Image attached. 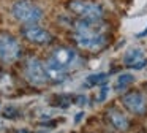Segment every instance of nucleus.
<instances>
[{
    "label": "nucleus",
    "instance_id": "nucleus-2",
    "mask_svg": "<svg viewBox=\"0 0 147 133\" xmlns=\"http://www.w3.org/2000/svg\"><path fill=\"white\" fill-rule=\"evenodd\" d=\"M67 8L79 19H103L105 16V10L90 0H70Z\"/></svg>",
    "mask_w": 147,
    "mask_h": 133
},
{
    "label": "nucleus",
    "instance_id": "nucleus-15",
    "mask_svg": "<svg viewBox=\"0 0 147 133\" xmlns=\"http://www.w3.org/2000/svg\"><path fill=\"white\" fill-rule=\"evenodd\" d=\"M86 100H87L86 97H78V101H76V103H78V105H86Z\"/></svg>",
    "mask_w": 147,
    "mask_h": 133
},
{
    "label": "nucleus",
    "instance_id": "nucleus-6",
    "mask_svg": "<svg viewBox=\"0 0 147 133\" xmlns=\"http://www.w3.org/2000/svg\"><path fill=\"white\" fill-rule=\"evenodd\" d=\"M122 103H123V106L127 108L128 111H131L133 114H138V116H142V114H146V111H147L146 97L138 90L125 94L123 97H122Z\"/></svg>",
    "mask_w": 147,
    "mask_h": 133
},
{
    "label": "nucleus",
    "instance_id": "nucleus-14",
    "mask_svg": "<svg viewBox=\"0 0 147 133\" xmlns=\"http://www.w3.org/2000/svg\"><path fill=\"white\" fill-rule=\"evenodd\" d=\"M108 90H109L108 86H103V87H101V94H100V97H98L100 101H103V100L106 98V95H108Z\"/></svg>",
    "mask_w": 147,
    "mask_h": 133
},
{
    "label": "nucleus",
    "instance_id": "nucleus-5",
    "mask_svg": "<svg viewBox=\"0 0 147 133\" xmlns=\"http://www.w3.org/2000/svg\"><path fill=\"white\" fill-rule=\"evenodd\" d=\"M26 78L33 86H45L49 81L45 65L35 57H30L26 62Z\"/></svg>",
    "mask_w": 147,
    "mask_h": 133
},
{
    "label": "nucleus",
    "instance_id": "nucleus-11",
    "mask_svg": "<svg viewBox=\"0 0 147 133\" xmlns=\"http://www.w3.org/2000/svg\"><path fill=\"white\" fill-rule=\"evenodd\" d=\"M123 63L128 68H134V70H141L147 65V57L144 56V52L141 49H130L127 51L123 57Z\"/></svg>",
    "mask_w": 147,
    "mask_h": 133
},
{
    "label": "nucleus",
    "instance_id": "nucleus-16",
    "mask_svg": "<svg viewBox=\"0 0 147 133\" xmlns=\"http://www.w3.org/2000/svg\"><path fill=\"white\" fill-rule=\"evenodd\" d=\"M146 35H147V29L144 32H141V33H138V37H146Z\"/></svg>",
    "mask_w": 147,
    "mask_h": 133
},
{
    "label": "nucleus",
    "instance_id": "nucleus-9",
    "mask_svg": "<svg viewBox=\"0 0 147 133\" xmlns=\"http://www.w3.org/2000/svg\"><path fill=\"white\" fill-rule=\"evenodd\" d=\"M22 35L35 44H49L52 41V35L48 30H45L41 27H36V25H27L22 30Z\"/></svg>",
    "mask_w": 147,
    "mask_h": 133
},
{
    "label": "nucleus",
    "instance_id": "nucleus-8",
    "mask_svg": "<svg viewBox=\"0 0 147 133\" xmlns=\"http://www.w3.org/2000/svg\"><path fill=\"white\" fill-rule=\"evenodd\" d=\"M74 41L78 43L79 48L84 49H90V51H98L106 44L108 38L106 33L103 35H81V33H74Z\"/></svg>",
    "mask_w": 147,
    "mask_h": 133
},
{
    "label": "nucleus",
    "instance_id": "nucleus-7",
    "mask_svg": "<svg viewBox=\"0 0 147 133\" xmlns=\"http://www.w3.org/2000/svg\"><path fill=\"white\" fill-rule=\"evenodd\" d=\"M76 33L81 35H103L106 33V24L101 19H79L74 24Z\"/></svg>",
    "mask_w": 147,
    "mask_h": 133
},
{
    "label": "nucleus",
    "instance_id": "nucleus-4",
    "mask_svg": "<svg viewBox=\"0 0 147 133\" xmlns=\"http://www.w3.org/2000/svg\"><path fill=\"white\" fill-rule=\"evenodd\" d=\"M48 62L52 63V65H55L57 68L67 71V70L76 66V63L79 62V57H78V54L74 49L67 48V46H60V48L52 51V54H51Z\"/></svg>",
    "mask_w": 147,
    "mask_h": 133
},
{
    "label": "nucleus",
    "instance_id": "nucleus-1",
    "mask_svg": "<svg viewBox=\"0 0 147 133\" xmlns=\"http://www.w3.org/2000/svg\"><path fill=\"white\" fill-rule=\"evenodd\" d=\"M13 16L26 25H35L43 19V10L32 0H18L11 8Z\"/></svg>",
    "mask_w": 147,
    "mask_h": 133
},
{
    "label": "nucleus",
    "instance_id": "nucleus-12",
    "mask_svg": "<svg viewBox=\"0 0 147 133\" xmlns=\"http://www.w3.org/2000/svg\"><path fill=\"white\" fill-rule=\"evenodd\" d=\"M106 81H108L106 73H95V75L87 76V84L89 86H100V84H105Z\"/></svg>",
    "mask_w": 147,
    "mask_h": 133
},
{
    "label": "nucleus",
    "instance_id": "nucleus-13",
    "mask_svg": "<svg viewBox=\"0 0 147 133\" xmlns=\"http://www.w3.org/2000/svg\"><path fill=\"white\" fill-rule=\"evenodd\" d=\"M134 81V76H131V75H120L117 78V82H115V89L117 90H122V89H125L127 86H130L131 82Z\"/></svg>",
    "mask_w": 147,
    "mask_h": 133
},
{
    "label": "nucleus",
    "instance_id": "nucleus-10",
    "mask_svg": "<svg viewBox=\"0 0 147 133\" xmlns=\"http://www.w3.org/2000/svg\"><path fill=\"white\" fill-rule=\"evenodd\" d=\"M106 119H108V122L111 124L115 130H119V132H127L128 127H130L128 117L125 116L120 109H117V108H109V109L106 111Z\"/></svg>",
    "mask_w": 147,
    "mask_h": 133
},
{
    "label": "nucleus",
    "instance_id": "nucleus-3",
    "mask_svg": "<svg viewBox=\"0 0 147 133\" xmlns=\"http://www.w3.org/2000/svg\"><path fill=\"white\" fill-rule=\"evenodd\" d=\"M21 44L13 35L0 33V60L5 63H13L21 57Z\"/></svg>",
    "mask_w": 147,
    "mask_h": 133
}]
</instances>
